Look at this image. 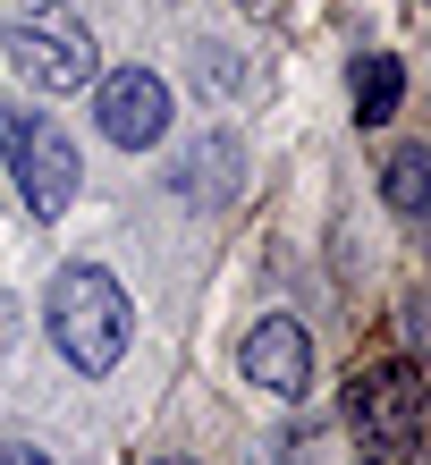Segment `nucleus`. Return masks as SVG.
I'll list each match as a JSON object with an SVG mask.
<instances>
[{"label":"nucleus","mask_w":431,"mask_h":465,"mask_svg":"<svg viewBox=\"0 0 431 465\" xmlns=\"http://www.w3.org/2000/svg\"><path fill=\"white\" fill-rule=\"evenodd\" d=\"M381 203L397 212V221H423V212H431V153H423V144H397V153H389Z\"/></svg>","instance_id":"8"},{"label":"nucleus","mask_w":431,"mask_h":465,"mask_svg":"<svg viewBox=\"0 0 431 465\" xmlns=\"http://www.w3.org/2000/svg\"><path fill=\"white\" fill-rule=\"evenodd\" d=\"M43 313H51V347H60L76 372H111L127 355V331H136V305H127V288L102 262H68L60 280H51Z\"/></svg>","instance_id":"1"},{"label":"nucleus","mask_w":431,"mask_h":465,"mask_svg":"<svg viewBox=\"0 0 431 465\" xmlns=\"http://www.w3.org/2000/svg\"><path fill=\"white\" fill-rule=\"evenodd\" d=\"M152 465H195V457H152Z\"/></svg>","instance_id":"11"},{"label":"nucleus","mask_w":431,"mask_h":465,"mask_svg":"<svg viewBox=\"0 0 431 465\" xmlns=\"http://www.w3.org/2000/svg\"><path fill=\"white\" fill-rule=\"evenodd\" d=\"M397 102H407V60H397V51L356 60V119L381 127V119H397Z\"/></svg>","instance_id":"7"},{"label":"nucleus","mask_w":431,"mask_h":465,"mask_svg":"<svg viewBox=\"0 0 431 465\" xmlns=\"http://www.w3.org/2000/svg\"><path fill=\"white\" fill-rule=\"evenodd\" d=\"M262 465H305V457H296V440H262Z\"/></svg>","instance_id":"10"},{"label":"nucleus","mask_w":431,"mask_h":465,"mask_svg":"<svg viewBox=\"0 0 431 465\" xmlns=\"http://www.w3.org/2000/svg\"><path fill=\"white\" fill-rule=\"evenodd\" d=\"M170 119H178V102H170V85H161L152 68H111L93 85V127L111 135L119 153H152L161 135H170Z\"/></svg>","instance_id":"5"},{"label":"nucleus","mask_w":431,"mask_h":465,"mask_svg":"<svg viewBox=\"0 0 431 465\" xmlns=\"http://www.w3.org/2000/svg\"><path fill=\"white\" fill-rule=\"evenodd\" d=\"M9 68L25 76V85H43V94H68V85H85L93 76V25L60 9V0H43V9H25L9 17Z\"/></svg>","instance_id":"3"},{"label":"nucleus","mask_w":431,"mask_h":465,"mask_svg":"<svg viewBox=\"0 0 431 465\" xmlns=\"http://www.w3.org/2000/svg\"><path fill=\"white\" fill-rule=\"evenodd\" d=\"M347 423L364 431L372 457H397V465H407L415 440H423V372L407 364V355L356 372V390H347Z\"/></svg>","instance_id":"4"},{"label":"nucleus","mask_w":431,"mask_h":465,"mask_svg":"<svg viewBox=\"0 0 431 465\" xmlns=\"http://www.w3.org/2000/svg\"><path fill=\"white\" fill-rule=\"evenodd\" d=\"M0 465H51V449H34V440H0Z\"/></svg>","instance_id":"9"},{"label":"nucleus","mask_w":431,"mask_h":465,"mask_svg":"<svg viewBox=\"0 0 431 465\" xmlns=\"http://www.w3.org/2000/svg\"><path fill=\"white\" fill-rule=\"evenodd\" d=\"M237 364H246V381L271 390V398H305L313 390V339H305L296 313H262L246 331V347H237Z\"/></svg>","instance_id":"6"},{"label":"nucleus","mask_w":431,"mask_h":465,"mask_svg":"<svg viewBox=\"0 0 431 465\" xmlns=\"http://www.w3.org/2000/svg\"><path fill=\"white\" fill-rule=\"evenodd\" d=\"M0 161H9L17 203L34 212V221H60V212L76 203L85 161H76V144L60 135V119H51V111H25V102H9V111H0Z\"/></svg>","instance_id":"2"}]
</instances>
